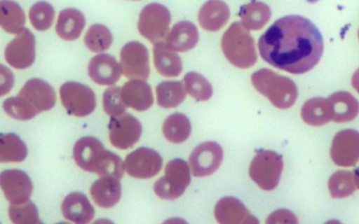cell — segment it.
Here are the masks:
<instances>
[{
  "mask_svg": "<svg viewBox=\"0 0 359 224\" xmlns=\"http://www.w3.org/2000/svg\"><path fill=\"white\" fill-rule=\"evenodd\" d=\"M215 216L222 224L259 223L246 206L234 197L222 198L215 206Z\"/></svg>",
  "mask_w": 359,
  "mask_h": 224,
  "instance_id": "obj_18",
  "label": "cell"
},
{
  "mask_svg": "<svg viewBox=\"0 0 359 224\" xmlns=\"http://www.w3.org/2000/svg\"><path fill=\"white\" fill-rule=\"evenodd\" d=\"M172 15L166 6L151 4L143 8L138 21V29L143 37L157 44L168 37Z\"/></svg>",
  "mask_w": 359,
  "mask_h": 224,
  "instance_id": "obj_7",
  "label": "cell"
},
{
  "mask_svg": "<svg viewBox=\"0 0 359 224\" xmlns=\"http://www.w3.org/2000/svg\"><path fill=\"white\" fill-rule=\"evenodd\" d=\"M358 189L354 172L337 171L329 179V191L333 198H346Z\"/></svg>",
  "mask_w": 359,
  "mask_h": 224,
  "instance_id": "obj_33",
  "label": "cell"
},
{
  "mask_svg": "<svg viewBox=\"0 0 359 224\" xmlns=\"http://www.w3.org/2000/svg\"><path fill=\"white\" fill-rule=\"evenodd\" d=\"M184 83L186 92L198 102L209 100L212 97V86L208 80L200 74L188 73L184 78Z\"/></svg>",
  "mask_w": 359,
  "mask_h": 224,
  "instance_id": "obj_35",
  "label": "cell"
},
{
  "mask_svg": "<svg viewBox=\"0 0 359 224\" xmlns=\"http://www.w3.org/2000/svg\"><path fill=\"white\" fill-rule=\"evenodd\" d=\"M255 90L280 109H288L297 102L299 97L297 84L284 76L268 69H259L251 76Z\"/></svg>",
  "mask_w": 359,
  "mask_h": 224,
  "instance_id": "obj_3",
  "label": "cell"
},
{
  "mask_svg": "<svg viewBox=\"0 0 359 224\" xmlns=\"http://www.w3.org/2000/svg\"><path fill=\"white\" fill-rule=\"evenodd\" d=\"M259 50L268 64L302 75L320 62L324 54V39L309 19L290 15L276 20L261 36Z\"/></svg>",
  "mask_w": 359,
  "mask_h": 224,
  "instance_id": "obj_1",
  "label": "cell"
},
{
  "mask_svg": "<svg viewBox=\"0 0 359 224\" xmlns=\"http://www.w3.org/2000/svg\"><path fill=\"white\" fill-rule=\"evenodd\" d=\"M86 27V18L80 10L67 8L59 14L56 31L59 37L67 41L78 39Z\"/></svg>",
  "mask_w": 359,
  "mask_h": 224,
  "instance_id": "obj_25",
  "label": "cell"
},
{
  "mask_svg": "<svg viewBox=\"0 0 359 224\" xmlns=\"http://www.w3.org/2000/svg\"><path fill=\"white\" fill-rule=\"evenodd\" d=\"M122 73L128 79L147 80L151 74L149 52L144 44L133 41L126 44L120 52Z\"/></svg>",
  "mask_w": 359,
  "mask_h": 224,
  "instance_id": "obj_9",
  "label": "cell"
},
{
  "mask_svg": "<svg viewBox=\"0 0 359 224\" xmlns=\"http://www.w3.org/2000/svg\"><path fill=\"white\" fill-rule=\"evenodd\" d=\"M126 171L138 179H149L159 174L163 164L161 155L149 148H139L126 158Z\"/></svg>",
  "mask_w": 359,
  "mask_h": 224,
  "instance_id": "obj_11",
  "label": "cell"
},
{
  "mask_svg": "<svg viewBox=\"0 0 359 224\" xmlns=\"http://www.w3.org/2000/svg\"><path fill=\"white\" fill-rule=\"evenodd\" d=\"M61 211L63 217L74 223H90L95 217V210L90 200L79 192H74L65 198Z\"/></svg>",
  "mask_w": 359,
  "mask_h": 224,
  "instance_id": "obj_20",
  "label": "cell"
},
{
  "mask_svg": "<svg viewBox=\"0 0 359 224\" xmlns=\"http://www.w3.org/2000/svg\"><path fill=\"white\" fill-rule=\"evenodd\" d=\"M358 38H359V29H358Z\"/></svg>",
  "mask_w": 359,
  "mask_h": 224,
  "instance_id": "obj_44",
  "label": "cell"
},
{
  "mask_svg": "<svg viewBox=\"0 0 359 224\" xmlns=\"http://www.w3.org/2000/svg\"><path fill=\"white\" fill-rule=\"evenodd\" d=\"M328 100L332 106L333 122H351L358 115L359 102L349 92H335Z\"/></svg>",
  "mask_w": 359,
  "mask_h": 224,
  "instance_id": "obj_27",
  "label": "cell"
},
{
  "mask_svg": "<svg viewBox=\"0 0 359 224\" xmlns=\"http://www.w3.org/2000/svg\"><path fill=\"white\" fill-rule=\"evenodd\" d=\"M284 162L280 154L274 151L259 152L253 158L249 169L251 179L265 191H272L278 187L282 176Z\"/></svg>",
  "mask_w": 359,
  "mask_h": 224,
  "instance_id": "obj_5",
  "label": "cell"
},
{
  "mask_svg": "<svg viewBox=\"0 0 359 224\" xmlns=\"http://www.w3.org/2000/svg\"><path fill=\"white\" fill-rule=\"evenodd\" d=\"M352 85H353L356 92L359 94V69L354 73L353 77H352Z\"/></svg>",
  "mask_w": 359,
  "mask_h": 224,
  "instance_id": "obj_42",
  "label": "cell"
},
{
  "mask_svg": "<svg viewBox=\"0 0 359 224\" xmlns=\"http://www.w3.org/2000/svg\"><path fill=\"white\" fill-rule=\"evenodd\" d=\"M0 188L8 202L19 204L27 202L31 197L33 183L27 173L11 169L0 173Z\"/></svg>",
  "mask_w": 359,
  "mask_h": 224,
  "instance_id": "obj_14",
  "label": "cell"
},
{
  "mask_svg": "<svg viewBox=\"0 0 359 224\" xmlns=\"http://www.w3.org/2000/svg\"><path fill=\"white\" fill-rule=\"evenodd\" d=\"M190 183V170L185 160H177L168 162L165 175L154 186V191L161 200H174L183 195Z\"/></svg>",
  "mask_w": 359,
  "mask_h": 224,
  "instance_id": "obj_6",
  "label": "cell"
},
{
  "mask_svg": "<svg viewBox=\"0 0 359 224\" xmlns=\"http://www.w3.org/2000/svg\"><path fill=\"white\" fill-rule=\"evenodd\" d=\"M157 102L163 108L178 107L186 98L185 86L179 81H165L156 88Z\"/></svg>",
  "mask_w": 359,
  "mask_h": 224,
  "instance_id": "obj_32",
  "label": "cell"
},
{
  "mask_svg": "<svg viewBox=\"0 0 359 224\" xmlns=\"http://www.w3.org/2000/svg\"><path fill=\"white\" fill-rule=\"evenodd\" d=\"M25 10L15 1H0V27L8 34H18L25 27Z\"/></svg>",
  "mask_w": 359,
  "mask_h": 224,
  "instance_id": "obj_29",
  "label": "cell"
},
{
  "mask_svg": "<svg viewBox=\"0 0 359 224\" xmlns=\"http://www.w3.org/2000/svg\"><path fill=\"white\" fill-rule=\"evenodd\" d=\"M354 176H355L356 186H358V189H359V167L354 171Z\"/></svg>",
  "mask_w": 359,
  "mask_h": 224,
  "instance_id": "obj_43",
  "label": "cell"
},
{
  "mask_svg": "<svg viewBox=\"0 0 359 224\" xmlns=\"http://www.w3.org/2000/svg\"><path fill=\"white\" fill-rule=\"evenodd\" d=\"M222 50L227 60L238 69H249L257 63L255 40L241 22H234L225 31L222 38Z\"/></svg>",
  "mask_w": 359,
  "mask_h": 224,
  "instance_id": "obj_4",
  "label": "cell"
},
{
  "mask_svg": "<svg viewBox=\"0 0 359 224\" xmlns=\"http://www.w3.org/2000/svg\"><path fill=\"white\" fill-rule=\"evenodd\" d=\"M8 215L13 223L37 224L40 223L39 213L37 206L32 202L19 204H11Z\"/></svg>",
  "mask_w": 359,
  "mask_h": 224,
  "instance_id": "obj_38",
  "label": "cell"
},
{
  "mask_svg": "<svg viewBox=\"0 0 359 224\" xmlns=\"http://www.w3.org/2000/svg\"><path fill=\"white\" fill-rule=\"evenodd\" d=\"M230 18V10L224 1H208L201 8L198 22L203 29L209 31L221 29Z\"/></svg>",
  "mask_w": 359,
  "mask_h": 224,
  "instance_id": "obj_23",
  "label": "cell"
},
{
  "mask_svg": "<svg viewBox=\"0 0 359 224\" xmlns=\"http://www.w3.org/2000/svg\"><path fill=\"white\" fill-rule=\"evenodd\" d=\"M25 141L14 133L0 134V162H21L27 158Z\"/></svg>",
  "mask_w": 359,
  "mask_h": 224,
  "instance_id": "obj_30",
  "label": "cell"
},
{
  "mask_svg": "<svg viewBox=\"0 0 359 224\" xmlns=\"http://www.w3.org/2000/svg\"><path fill=\"white\" fill-rule=\"evenodd\" d=\"M331 158L339 167L355 166L359 162V132L353 129L335 135L331 147Z\"/></svg>",
  "mask_w": 359,
  "mask_h": 224,
  "instance_id": "obj_15",
  "label": "cell"
},
{
  "mask_svg": "<svg viewBox=\"0 0 359 224\" xmlns=\"http://www.w3.org/2000/svg\"><path fill=\"white\" fill-rule=\"evenodd\" d=\"M74 158L82 170L96 173L99 176L121 179L126 172V164L121 158L105 150L96 137L80 139L74 147Z\"/></svg>",
  "mask_w": 359,
  "mask_h": 224,
  "instance_id": "obj_2",
  "label": "cell"
},
{
  "mask_svg": "<svg viewBox=\"0 0 359 224\" xmlns=\"http://www.w3.org/2000/svg\"><path fill=\"white\" fill-rule=\"evenodd\" d=\"M84 43L93 52H103L111 48L113 35L105 25L94 24L86 31Z\"/></svg>",
  "mask_w": 359,
  "mask_h": 224,
  "instance_id": "obj_34",
  "label": "cell"
},
{
  "mask_svg": "<svg viewBox=\"0 0 359 224\" xmlns=\"http://www.w3.org/2000/svg\"><path fill=\"white\" fill-rule=\"evenodd\" d=\"M60 99L63 107L79 118L90 115L96 108V96L88 86L78 82H67L60 88Z\"/></svg>",
  "mask_w": 359,
  "mask_h": 224,
  "instance_id": "obj_8",
  "label": "cell"
},
{
  "mask_svg": "<svg viewBox=\"0 0 359 224\" xmlns=\"http://www.w3.org/2000/svg\"><path fill=\"white\" fill-rule=\"evenodd\" d=\"M18 96L25 99L38 113L50 111L56 104V92L54 88L41 79L29 80L21 88Z\"/></svg>",
  "mask_w": 359,
  "mask_h": 224,
  "instance_id": "obj_16",
  "label": "cell"
},
{
  "mask_svg": "<svg viewBox=\"0 0 359 224\" xmlns=\"http://www.w3.org/2000/svg\"><path fill=\"white\" fill-rule=\"evenodd\" d=\"M191 124L189 118L182 113H174L163 124V134L172 144H181L189 139Z\"/></svg>",
  "mask_w": 359,
  "mask_h": 224,
  "instance_id": "obj_31",
  "label": "cell"
},
{
  "mask_svg": "<svg viewBox=\"0 0 359 224\" xmlns=\"http://www.w3.org/2000/svg\"><path fill=\"white\" fill-rule=\"evenodd\" d=\"M122 100L128 107L137 111H145L154 104L153 90L143 80H130L121 90Z\"/></svg>",
  "mask_w": 359,
  "mask_h": 224,
  "instance_id": "obj_19",
  "label": "cell"
},
{
  "mask_svg": "<svg viewBox=\"0 0 359 224\" xmlns=\"http://www.w3.org/2000/svg\"><path fill=\"white\" fill-rule=\"evenodd\" d=\"M121 74V65L111 55H98L90 60L88 65L90 79L99 85H115L119 81Z\"/></svg>",
  "mask_w": 359,
  "mask_h": 224,
  "instance_id": "obj_17",
  "label": "cell"
},
{
  "mask_svg": "<svg viewBox=\"0 0 359 224\" xmlns=\"http://www.w3.org/2000/svg\"><path fill=\"white\" fill-rule=\"evenodd\" d=\"M332 106L329 100L313 98L308 100L302 108V118L310 126H323L332 120Z\"/></svg>",
  "mask_w": 359,
  "mask_h": 224,
  "instance_id": "obj_28",
  "label": "cell"
},
{
  "mask_svg": "<svg viewBox=\"0 0 359 224\" xmlns=\"http://www.w3.org/2000/svg\"><path fill=\"white\" fill-rule=\"evenodd\" d=\"M103 108L111 118L122 115L126 112L128 106L122 100L121 88L114 86L107 90L103 94Z\"/></svg>",
  "mask_w": 359,
  "mask_h": 224,
  "instance_id": "obj_39",
  "label": "cell"
},
{
  "mask_svg": "<svg viewBox=\"0 0 359 224\" xmlns=\"http://www.w3.org/2000/svg\"><path fill=\"white\" fill-rule=\"evenodd\" d=\"M223 162V149L215 141L201 144L192 151L189 158L191 173L196 177L213 174Z\"/></svg>",
  "mask_w": 359,
  "mask_h": 224,
  "instance_id": "obj_13",
  "label": "cell"
},
{
  "mask_svg": "<svg viewBox=\"0 0 359 224\" xmlns=\"http://www.w3.org/2000/svg\"><path fill=\"white\" fill-rule=\"evenodd\" d=\"M90 195L95 204L100 208H113L121 200V183L115 177L103 176L93 183Z\"/></svg>",
  "mask_w": 359,
  "mask_h": 224,
  "instance_id": "obj_21",
  "label": "cell"
},
{
  "mask_svg": "<svg viewBox=\"0 0 359 224\" xmlns=\"http://www.w3.org/2000/svg\"><path fill=\"white\" fill-rule=\"evenodd\" d=\"M35 36L29 29H23L6 46L4 57L6 62L17 69H25L35 61Z\"/></svg>",
  "mask_w": 359,
  "mask_h": 224,
  "instance_id": "obj_12",
  "label": "cell"
},
{
  "mask_svg": "<svg viewBox=\"0 0 359 224\" xmlns=\"http://www.w3.org/2000/svg\"><path fill=\"white\" fill-rule=\"evenodd\" d=\"M4 109L8 116L18 120H32L38 114L37 111L20 96L6 99L4 102Z\"/></svg>",
  "mask_w": 359,
  "mask_h": 224,
  "instance_id": "obj_37",
  "label": "cell"
},
{
  "mask_svg": "<svg viewBox=\"0 0 359 224\" xmlns=\"http://www.w3.org/2000/svg\"><path fill=\"white\" fill-rule=\"evenodd\" d=\"M15 83V77L13 71L6 66L0 64V97L6 96L12 90Z\"/></svg>",
  "mask_w": 359,
  "mask_h": 224,
  "instance_id": "obj_40",
  "label": "cell"
},
{
  "mask_svg": "<svg viewBox=\"0 0 359 224\" xmlns=\"http://www.w3.org/2000/svg\"><path fill=\"white\" fill-rule=\"evenodd\" d=\"M267 223H299L297 216L288 210H278L267 218Z\"/></svg>",
  "mask_w": 359,
  "mask_h": 224,
  "instance_id": "obj_41",
  "label": "cell"
},
{
  "mask_svg": "<svg viewBox=\"0 0 359 224\" xmlns=\"http://www.w3.org/2000/svg\"><path fill=\"white\" fill-rule=\"evenodd\" d=\"M154 63L158 73L166 78L178 77L183 69L179 55L170 50L163 41L154 46Z\"/></svg>",
  "mask_w": 359,
  "mask_h": 224,
  "instance_id": "obj_24",
  "label": "cell"
},
{
  "mask_svg": "<svg viewBox=\"0 0 359 224\" xmlns=\"http://www.w3.org/2000/svg\"><path fill=\"white\" fill-rule=\"evenodd\" d=\"M238 16L248 31H259L271 18V8L264 2L252 1L241 6Z\"/></svg>",
  "mask_w": 359,
  "mask_h": 224,
  "instance_id": "obj_26",
  "label": "cell"
},
{
  "mask_svg": "<svg viewBox=\"0 0 359 224\" xmlns=\"http://www.w3.org/2000/svg\"><path fill=\"white\" fill-rule=\"evenodd\" d=\"M198 42V31L194 23L180 21L172 27L166 37V46L172 50L185 52L196 48Z\"/></svg>",
  "mask_w": 359,
  "mask_h": 224,
  "instance_id": "obj_22",
  "label": "cell"
},
{
  "mask_svg": "<svg viewBox=\"0 0 359 224\" xmlns=\"http://www.w3.org/2000/svg\"><path fill=\"white\" fill-rule=\"evenodd\" d=\"M109 129L111 145L120 150L134 147L142 134V125L132 114L114 116L109 122Z\"/></svg>",
  "mask_w": 359,
  "mask_h": 224,
  "instance_id": "obj_10",
  "label": "cell"
},
{
  "mask_svg": "<svg viewBox=\"0 0 359 224\" xmlns=\"http://www.w3.org/2000/svg\"><path fill=\"white\" fill-rule=\"evenodd\" d=\"M55 10L52 4L39 1L34 4L29 10V20L37 31H46L54 22Z\"/></svg>",
  "mask_w": 359,
  "mask_h": 224,
  "instance_id": "obj_36",
  "label": "cell"
}]
</instances>
